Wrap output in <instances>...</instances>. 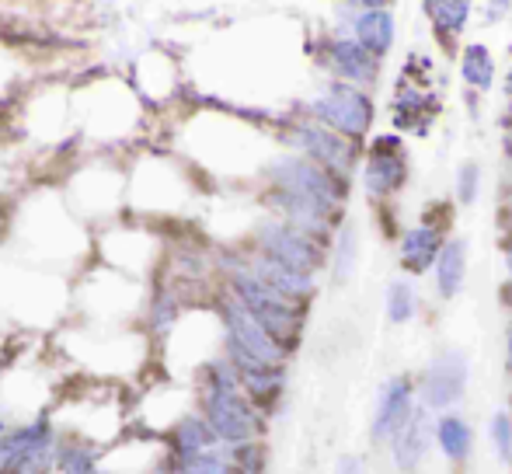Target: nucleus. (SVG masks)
Here are the masks:
<instances>
[{
	"label": "nucleus",
	"mask_w": 512,
	"mask_h": 474,
	"mask_svg": "<svg viewBox=\"0 0 512 474\" xmlns=\"http://www.w3.org/2000/svg\"><path fill=\"white\" fill-rule=\"evenodd\" d=\"M18 237L25 241V248L42 262H60V258H77L81 255V227H77L74 213L53 196L35 199L25 210L18 224Z\"/></svg>",
	"instance_id": "1"
},
{
	"label": "nucleus",
	"mask_w": 512,
	"mask_h": 474,
	"mask_svg": "<svg viewBox=\"0 0 512 474\" xmlns=\"http://www.w3.org/2000/svg\"><path fill=\"white\" fill-rule=\"evenodd\" d=\"M70 349L81 363L105 377L133 373L143 359V342L129 332H115V325H98V332H77L70 339Z\"/></svg>",
	"instance_id": "2"
},
{
	"label": "nucleus",
	"mask_w": 512,
	"mask_h": 474,
	"mask_svg": "<svg viewBox=\"0 0 512 474\" xmlns=\"http://www.w3.org/2000/svg\"><path fill=\"white\" fill-rule=\"evenodd\" d=\"M310 112H314L317 122L352 136V140L366 136V129H370V122H373L370 95H366L363 88H356L352 81H335L324 95H317L314 102H310Z\"/></svg>",
	"instance_id": "3"
},
{
	"label": "nucleus",
	"mask_w": 512,
	"mask_h": 474,
	"mask_svg": "<svg viewBox=\"0 0 512 474\" xmlns=\"http://www.w3.org/2000/svg\"><path fill=\"white\" fill-rule=\"evenodd\" d=\"M0 300L18 318H53L60 311V283L53 276H42V272L32 269H11L0 276Z\"/></svg>",
	"instance_id": "4"
},
{
	"label": "nucleus",
	"mask_w": 512,
	"mask_h": 474,
	"mask_svg": "<svg viewBox=\"0 0 512 474\" xmlns=\"http://www.w3.org/2000/svg\"><path fill=\"white\" fill-rule=\"evenodd\" d=\"M286 140L293 143V147H300L310 161L324 164L328 171H335V175H349L352 168H356V143H352V136L338 133V129L324 126V122H297V126L286 133Z\"/></svg>",
	"instance_id": "5"
},
{
	"label": "nucleus",
	"mask_w": 512,
	"mask_h": 474,
	"mask_svg": "<svg viewBox=\"0 0 512 474\" xmlns=\"http://www.w3.org/2000/svg\"><path fill=\"white\" fill-rule=\"evenodd\" d=\"M81 304L95 314L98 325H119L140 304V286L129 276H122V269H105L102 276L84 283Z\"/></svg>",
	"instance_id": "6"
},
{
	"label": "nucleus",
	"mask_w": 512,
	"mask_h": 474,
	"mask_svg": "<svg viewBox=\"0 0 512 474\" xmlns=\"http://www.w3.org/2000/svg\"><path fill=\"white\" fill-rule=\"evenodd\" d=\"M464 387H467V359L460 353H453V349H446V353H439L429 363V370H425L422 401L432 412H443L453 401H460Z\"/></svg>",
	"instance_id": "7"
},
{
	"label": "nucleus",
	"mask_w": 512,
	"mask_h": 474,
	"mask_svg": "<svg viewBox=\"0 0 512 474\" xmlns=\"http://www.w3.org/2000/svg\"><path fill=\"white\" fill-rule=\"evenodd\" d=\"M321 60L331 74H338L342 81H352L359 88L373 84L380 77V56H373L363 42L352 35V39H331L321 46Z\"/></svg>",
	"instance_id": "8"
},
{
	"label": "nucleus",
	"mask_w": 512,
	"mask_h": 474,
	"mask_svg": "<svg viewBox=\"0 0 512 474\" xmlns=\"http://www.w3.org/2000/svg\"><path fill=\"white\" fill-rule=\"evenodd\" d=\"M363 182H366V192L377 199L391 196V192L401 189L405 182V157H401V140L394 136H380L370 150V161H366V171H363Z\"/></svg>",
	"instance_id": "9"
},
{
	"label": "nucleus",
	"mask_w": 512,
	"mask_h": 474,
	"mask_svg": "<svg viewBox=\"0 0 512 474\" xmlns=\"http://www.w3.org/2000/svg\"><path fill=\"white\" fill-rule=\"evenodd\" d=\"M415 405H411V384L405 377L391 380V384L380 391V405L373 415V440H394L401 426L411 419Z\"/></svg>",
	"instance_id": "10"
},
{
	"label": "nucleus",
	"mask_w": 512,
	"mask_h": 474,
	"mask_svg": "<svg viewBox=\"0 0 512 474\" xmlns=\"http://www.w3.org/2000/svg\"><path fill=\"white\" fill-rule=\"evenodd\" d=\"M119 189H122V178L112 175V171H105V168L84 171L74 182V210L102 213L119 199Z\"/></svg>",
	"instance_id": "11"
},
{
	"label": "nucleus",
	"mask_w": 512,
	"mask_h": 474,
	"mask_svg": "<svg viewBox=\"0 0 512 474\" xmlns=\"http://www.w3.org/2000/svg\"><path fill=\"white\" fill-rule=\"evenodd\" d=\"M352 32L373 56H387L394 46V14L387 7H363Z\"/></svg>",
	"instance_id": "12"
},
{
	"label": "nucleus",
	"mask_w": 512,
	"mask_h": 474,
	"mask_svg": "<svg viewBox=\"0 0 512 474\" xmlns=\"http://www.w3.org/2000/svg\"><path fill=\"white\" fill-rule=\"evenodd\" d=\"M439 251H443V234L436 227L422 224V227H411V231L401 237V265L408 272H425L436 265Z\"/></svg>",
	"instance_id": "13"
},
{
	"label": "nucleus",
	"mask_w": 512,
	"mask_h": 474,
	"mask_svg": "<svg viewBox=\"0 0 512 474\" xmlns=\"http://www.w3.org/2000/svg\"><path fill=\"white\" fill-rule=\"evenodd\" d=\"M425 447H429V429H425L422 408H415L411 419L394 433V464L401 471H415L418 461L425 457Z\"/></svg>",
	"instance_id": "14"
},
{
	"label": "nucleus",
	"mask_w": 512,
	"mask_h": 474,
	"mask_svg": "<svg viewBox=\"0 0 512 474\" xmlns=\"http://www.w3.org/2000/svg\"><path fill=\"white\" fill-rule=\"evenodd\" d=\"M432 112H436V105L425 98V91L411 88V84H401V88L394 91V126L398 129L425 133V129H429Z\"/></svg>",
	"instance_id": "15"
},
{
	"label": "nucleus",
	"mask_w": 512,
	"mask_h": 474,
	"mask_svg": "<svg viewBox=\"0 0 512 474\" xmlns=\"http://www.w3.org/2000/svg\"><path fill=\"white\" fill-rule=\"evenodd\" d=\"M425 14H429V21H432V28H436L439 39L450 46V42L467 28V18H471V0H425Z\"/></svg>",
	"instance_id": "16"
},
{
	"label": "nucleus",
	"mask_w": 512,
	"mask_h": 474,
	"mask_svg": "<svg viewBox=\"0 0 512 474\" xmlns=\"http://www.w3.org/2000/svg\"><path fill=\"white\" fill-rule=\"evenodd\" d=\"M467 276V244L464 241H450L443 244L436 258V279H439V293L443 297H457L460 286Z\"/></svg>",
	"instance_id": "17"
},
{
	"label": "nucleus",
	"mask_w": 512,
	"mask_h": 474,
	"mask_svg": "<svg viewBox=\"0 0 512 474\" xmlns=\"http://www.w3.org/2000/svg\"><path fill=\"white\" fill-rule=\"evenodd\" d=\"M460 74H464V81L471 84L474 91L492 88L495 84V60H492V53H488V46H481V42L467 46L464 56H460Z\"/></svg>",
	"instance_id": "18"
},
{
	"label": "nucleus",
	"mask_w": 512,
	"mask_h": 474,
	"mask_svg": "<svg viewBox=\"0 0 512 474\" xmlns=\"http://www.w3.org/2000/svg\"><path fill=\"white\" fill-rule=\"evenodd\" d=\"M436 436H439V447H443V454L450 457V461H467V457H471L474 436H471V426H467L464 419L446 415V419L439 422Z\"/></svg>",
	"instance_id": "19"
},
{
	"label": "nucleus",
	"mask_w": 512,
	"mask_h": 474,
	"mask_svg": "<svg viewBox=\"0 0 512 474\" xmlns=\"http://www.w3.org/2000/svg\"><path fill=\"white\" fill-rule=\"evenodd\" d=\"M411 314H415V290H411V283H405V279H394L387 286V318L405 325V321H411Z\"/></svg>",
	"instance_id": "20"
},
{
	"label": "nucleus",
	"mask_w": 512,
	"mask_h": 474,
	"mask_svg": "<svg viewBox=\"0 0 512 474\" xmlns=\"http://www.w3.org/2000/svg\"><path fill=\"white\" fill-rule=\"evenodd\" d=\"M356 255H359V241H356V231L345 227L338 234V255H335V276L338 279H349L356 272Z\"/></svg>",
	"instance_id": "21"
},
{
	"label": "nucleus",
	"mask_w": 512,
	"mask_h": 474,
	"mask_svg": "<svg viewBox=\"0 0 512 474\" xmlns=\"http://www.w3.org/2000/svg\"><path fill=\"white\" fill-rule=\"evenodd\" d=\"M478 185H481L478 164H464V168L457 171V199L460 203H474V199H478Z\"/></svg>",
	"instance_id": "22"
},
{
	"label": "nucleus",
	"mask_w": 512,
	"mask_h": 474,
	"mask_svg": "<svg viewBox=\"0 0 512 474\" xmlns=\"http://www.w3.org/2000/svg\"><path fill=\"white\" fill-rule=\"evenodd\" d=\"M492 440H495V450H499L502 461H509L512 457V422L506 412H499L492 419Z\"/></svg>",
	"instance_id": "23"
},
{
	"label": "nucleus",
	"mask_w": 512,
	"mask_h": 474,
	"mask_svg": "<svg viewBox=\"0 0 512 474\" xmlns=\"http://www.w3.org/2000/svg\"><path fill=\"white\" fill-rule=\"evenodd\" d=\"M509 7H512V0H492V4H488V21H499Z\"/></svg>",
	"instance_id": "24"
},
{
	"label": "nucleus",
	"mask_w": 512,
	"mask_h": 474,
	"mask_svg": "<svg viewBox=\"0 0 512 474\" xmlns=\"http://www.w3.org/2000/svg\"><path fill=\"white\" fill-rule=\"evenodd\" d=\"M338 474H363V464H359V457H345V461L338 464Z\"/></svg>",
	"instance_id": "25"
},
{
	"label": "nucleus",
	"mask_w": 512,
	"mask_h": 474,
	"mask_svg": "<svg viewBox=\"0 0 512 474\" xmlns=\"http://www.w3.org/2000/svg\"><path fill=\"white\" fill-rule=\"evenodd\" d=\"M345 4H352V7H387L391 0H345Z\"/></svg>",
	"instance_id": "26"
},
{
	"label": "nucleus",
	"mask_w": 512,
	"mask_h": 474,
	"mask_svg": "<svg viewBox=\"0 0 512 474\" xmlns=\"http://www.w3.org/2000/svg\"><path fill=\"white\" fill-rule=\"evenodd\" d=\"M506 95L512 98V67H509V74H506Z\"/></svg>",
	"instance_id": "27"
},
{
	"label": "nucleus",
	"mask_w": 512,
	"mask_h": 474,
	"mask_svg": "<svg viewBox=\"0 0 512 474\" xmlns=\"http://www.w3.org/2000/svg\"><path fill=\"white\" fill-rule=\"evenodd\" d=\"M506 262H509V272H512V248H509V255H506Z\"/></svg>",
	"instance_id": "28"
},
{
	"label": "nucleus",
	"mask_w": 512,
	"mask_h": 474,
	"mask_svg": "<svg viewBox=\"0 0 512 474\" xmlns=\"http://www.w3.org/2000/svg\"><path fill=\"white\" fill-rule=\"evenodd\" d=\"M509 366H512V335H509Z\"/></svg>",
	"instance_id": "29"
}]
</instances>
